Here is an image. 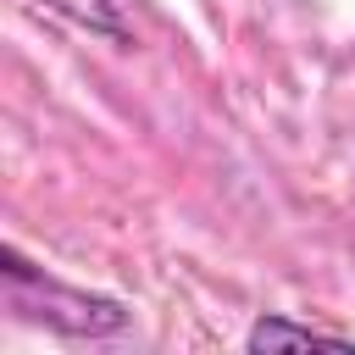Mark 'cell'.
I'll use <instances>...</instances> for the list:
<instances>
[{
	"mask_svg": "<svg viewBox=\"0 0 355 355\" xmlns=\"http://www.w3.org/2000/svg\"><path fill=\"white\" fill-rule=\"evenodd\" d=\"M244 344L250 349H277V344H355V338L327 333V327H311V322H288V316H261Z\"/></svg>",
	"mask_w": 355,
	"mask_h": 355,
	"instance_id": "2",
	"label": "cell"
},
{
	"mask_svg": "<svg viewBox=\"0 0 355 355\" xmlns=\"http://www.w3.org/2000/svg\"><path fill=\"white\" fill-rule=\"evenodd\" d=\"M33 6H44V11H55V17H67V22L89 28V33L128 39V22L116 17V6H111V0H33Z\"/></svg>",
	"mask_w": 355,
	"mask_h": 355,
	"instance_id": "3",
	"label": "cell"
},
{
	"mask_svg": "<svg viewBox=\"0 0 355 355\" xmlns=\"http://www.w3.org/2000/svg\"><path fill=\"white\" fill-rule=\"evenodd\" d=\"M0 277H6V305L28 322H44L55 333H72V338H105V333H122L128 327V311L105 294H89V288H67L61 277L28 266L17 250L0 255Z\"/></svg>",
	"mask_w": 355,
	"mask_h": 355,
	"instance_id": "1",
	"label": "cell"
}]
</instances>
